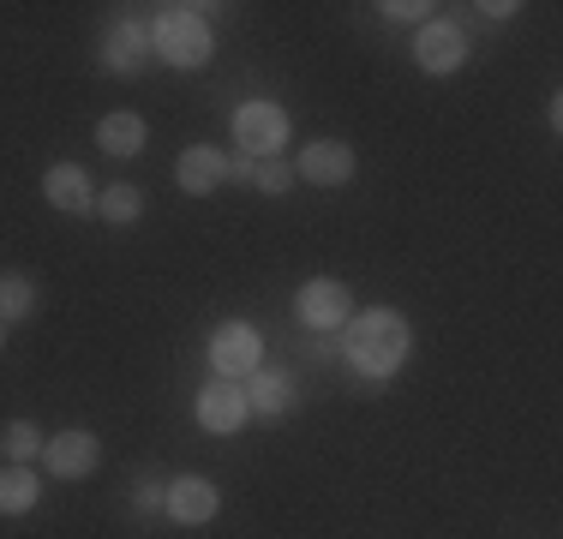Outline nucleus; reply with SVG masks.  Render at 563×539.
I'll return each instance as SVG.
<instances>
[{"label": "nucleus", "instance_id": "nucleus-11", "mask_svg": "<svg viewBox=\"0 0 563 539\" xmlns=\"http://www.w3.org/2000/svg\"><path fill=\"white\" fill-rule=\"evenodd\" d=\"M294 174L312 180V186H342V180H354V151H347L342 139H318V144H306V151H300Z\"/></svg>", "mask_w": 563, "mask_h": 539}, {"label": "nucleus", "instance_id": "nucleus-16", "mask_svg": "<svg viewBox=\"0 0 563 539\" xmlns=\"http://www.w3.org/2000/svg\"><path fill=\"white\" fill-rule=\"evenodd\" d=\"M43 504V480H36V468H0V516H31V509Z\"/></svg>", "mask_w": 563, "mask_h": 539}, {"label": "nucleus", "instance_id": "nucleus-6", "mask_svg": "<svg viewBox=\"0 0 563 539\" xmlns=\"http://www.w3.org/2000/svg\"><path fill=\"white\" fill-rule=\"evenodd\" d=\"M43 462L55 480H90L102 468V443H97V431H55L43 443Z\"/></svg>", "mask_w": 563, "mask_h": 539}, {"label": "nucleus", "instance_id": "nucleus-10", "mask_svg": "<svg viewBox=\"0 0 563 539\" xmlns=\"http://www.w3.org/2000/svg\"><path fill=\"white\" fill-rule=\"evenodd\" d=\"M222 180H228V156L210 151V144H186L180 162H174V186L192 193V198H210Z\"/></svg>", "mask_w": 563, "mask_h": 539}, {"label": "nucleus", "instance_id": "nucleus-3", "mask_svg": "<svg viewBox=\"0 0 563 539\" xmlns=\"http://www.w3.org/2000/svg\"><path fill=\"white\" fill-rule=\"evenodd\" d=\"M210 366H217V377H228V384H246V377L264 366V336L240 318L222 323V330L210 336Z\"/></svg>", "mask_w": 563, "mask_h": 539}, {"label": "nucleus", "instance_id": "nucleus-7", "mask_svg": "<svg viewBox=\"0 0 563 539\" xmlns=\"http://www.w3.org/2000/svg\"><path fill=\"white\" fill-rule=\"evenodd\" d=\"M413 61H420V73H432V78H450L455 66L467 61V36H462V24H450V19H432L420 36H413Z\"/></svg>", "mask_w": 563, "mask_h": 539}, {"label": "nucleus", "instance_id": "nucleus-1", "mask_svg": "<svg viewBox=\"0 0 563 539\" xmlns=\"http://www.w3.org/2000/svg\"><path fill=\"white\" fill-rule=\"evenodd\" d=\"M342 354L360 377H396L408 360V318L396 306H372L342 323Z\"/></svg>", "mask_w": 563, "mask_h": 539}, {"label": "nucleus", "instance_id": "nucleus-24", "mask_svg": "<svg viewBox=\"0 0 563 539\" xmlns=\"http://www.w3.org/2000/svg\"><path fill=\"white\" fill-rule=\"evenodd\" d=\"M479 12H486V19H509V12H521V7L516 0H492V7H479Z\"/></svg>", "mask_w": 563, "mask_h": 539}, {"label": "nucleus", "instance_id": "nucleus-5", "mask_svg": "<svg viewBox=\"0 0 563 539\" xmlns=\"http://www.w3.org/2000/svg\"><path fill=\"white\" fill-rule=\"evenodd\" d=\"M294 306H300V323H312V330H342V323L354 318V294H347V282H336V276H312Z\"/></svg>", "mask_w": 563, "mask_h": 539}, {"label": "nucleus", "instance_id": "nucleus-15", "mask_svg": "<svg viewBox=\"0 0 563 539\" xmlns=\"http://www.w3.org/2000/svg\"><path fill=\"white\" fill-rule=\"evenodd\" d=\"M144 139H151V127H144V114H132V108H120V114H102L97 120V151L126 162L144 151Z\"/></svg>", "mask_w": 563, "mask_h": 539}, {"label": "nucleus", "instance_id": "nucleus-8", "mask_svg": "<svg viewBox=\"0 0 563 539\" xmlns=\"http://www.w3.org/2000/svg\"><path fill=\"white\" fill-rule=\"evenodd\" d=\"M151 48L156 43H151V31H144V19H114L109 36H102V66H109L114 78H139Z\"/></svg>", "mask_w": 563, "mask_h": 539}, {"label": "nucleus", "instance_id": "nucleus-21", "mask_svg": "<svg viewBox=\"0 0 563 539\" xmlns=\"http://www.w3.org/2000/svg\"><path fill=\"white\" fill-rule=\"evenodd\" d=\"M384 12H390V19H401V24H413V19H426L432 7H426V0H390Z\"/></svg>", "mask_w": 563, "mask_h": 539}, {"label": "nucleus", "instance_id": "nucleus-9", "mask_svg": "<svg viewBox=\"0 0 563 539\" xmlns=\"http://www.w3.org/2000/svg\"><path fill=\"white\" fill-rule=\"evenodd\" d=\"M43 198L66 216H97V186H90V174L78 162H55L43 174Z\"/></svg>", "mask_w": 563, "mask_h": 539}, {"label": "nucleus", "instance_id": "nucleus-14", "mask_svg": "<svg viewBox=\"0 0 563 539\" xmlns=\"http://www.w3.org/2000/svg\"><path fill=\"white\" fill-rule=\"evenodd\" d=\"M240 389H246L252 420H282V414L294 408V377H288V372H276V366H258Z\"/></svg>", "mask_w": 563, "mask_h": 539}, {"label": "nucleus", "instance_id": "nucleus-4", "mask_svg": "<svg viewBox=\"0 0 563 539\" xmlns=\"http://www.w3.org/2000/svg\"><path fill=\"white\" fill-rule=\"evenodd\" d=\"M234 139H240V151H246L252 162L276 156L282 144H288V108H276V102H240L234 108Z\"/></svg>", "mask_w": 563, "mask_h": 539}, {"label": "nucleus", "instance_id": "nucleus-23", "mask_svg": "<svg viewBox=\"0 0 563 539\" xmlns=\"http://www.w3.org/2000/svg\"><path fill=\"white\" fill-rule=\"evenodd\" d=\"M252 168H258L252 156H228V180H252Z\"/></svg>", "mask_w": 563, "mask_h": 539}, {"label": "nucleus", "instance_id": "nucleus-2", "mask_svg": "<svg viewBox=\"0 0 563 539\" xmlns=\"http://www.w3.org/2000/svg\"><path fill=\"white\" fill-rule=\"evenodd\" d=\"M151 43H156V54H163L168 66H180V73H198V66H210V48H217V36H210V24H205V7H163V19H156Z\"/></svg>", "mask_w": 563, "mask_h": 539}, {"label": "nucleus", "instance_id": "nucleus-20", "mask_svg": "<svg viewBox=\"0 0 563 539\" xmlns=\"http://www.w3.org/2000/svg\"><path fill=\"white\" fill-rule=\"evenodd\" d=\"M252 186H258V193H288L294 186V168L282 156H258V168H252Z\"/></svg>", "mask_w": 563, "mask_h": 539}, {"label": "nucleus", "instance_id": "nucleus-12", "mask_svg": "<svg viewBox=\"0 0 563 539\" xmlns=\"http://www.w3.org/2000/svg\"><path fill=\"white\" fill-rule=\"evenodd\" d=\"M246 420H252V408H246V389L240 384L217 377L210 389H198V426L205 431H240Z\"/></svg>", "mask_w": 563, "mask_h": 539}, {"label": "nucleus", "instance_id": "nucleus-13", "mask_svg": "<svg viewBox=\"0 0 563 539\" xmlns=\"http://www.w3.org/2000/svg\"><path fill=\"white\" fill-rule=\"evenodd\" d=\"M217 504H222V497H217V485H210V480H198V474L174 480L168 492H163V509H168L174 521H180V528H205V521L217 516Z\"/></svg>", "mask_w": 563, "mask_h": 539}, {"label": "nucleus", "instance_id": "nucleus-17", "mask_svg": "<svg viewBox=\"0 0 563 539\" xmlns=\"http://www.w3.org/2000/svg\"><path fill=\"white\" fill-rule=\"evenodd\" d=\"M97 216H102L109 228H132V222L144 216V193H139V186H126V180L102 186V193H97Z\"/></svg>", "mask_w": 563, "mask_h": 539}, {"label": "nucleus", "instance_id": "nucleus-25", "mask_svg": "<svg viewBox=\"0 0 563 539\" xmlns=\"http://www.w3.org/2000/svg\"><path fill=\"white\" fill-rule=\"evenodd\" d=\"M0 348H7V323H0Z\"/></svg>", "mask_w": 563, "mask_h": 539}, {"label": "nucleus", "instance_id": "nucleus-19", "mask_svg": "<svg viewBox=\"0 0 563 539\" xmlns=\"http://www.w3.org/2000/svg\"><path fill=\"white\" fill-rule=\"evenodd\" d=\"M43 426H31V420H7V431H0V450H7V462L12 468H31L36 455H43Z\"/></svg>", "mask_w": 563, "mask_h": 539}, {"label": "nucleus", "instance_id": "nucleus-18", "mask_svg": "<svg viewBox=\"0 0 563 539\" xmlns=\"http://www.w3.org/2000/svg\"><path fill=\"white\" fill-rule=\"evenodd\" d=\"M36 312V282L24 270H0V323H24Z\"/></svg>", "mask_w": 563, "mask_h": 539}, {"label": "nucleus", "instance_id": "nucleus-22", "mask_svg": "<svg viewBox=\"0 0 563 539\" xmlns=\"http://www.w3.org/2000/svg\"><path fill=\"white\" fill-rule=\"evenodd\" d=\"M163 492H168V485H156V480H139V509H163Z\"/></svg>", "mask_w": 563, "mask_h": 539}]
</instances>
